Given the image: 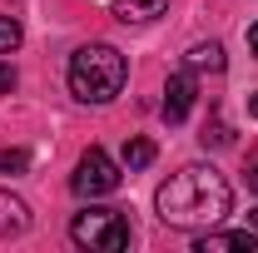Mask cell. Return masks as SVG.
<instances>
[{
	"mask_svg": "<svg viewBox=\"0 0 258 253\" xmlns=\"http://www.w3.org/2000/svg\"><path fill=\"white\" fill-rule=\"evenodd\" d=\"M154 209L169 228H209L233 209V189L214 164H184L154 194Z\"/></svg>",
	"mask_w": 258,
	"mask_h": 253,
	"instance_id": "6da1fadb",
	"label": "cell"
},
{
	"mask_svg": "<svg viewBox=\"0 0 258 253\" xmlns=\"http://www.w3.org/2000/svg\"><path fill=\"white\" fill-rule=\"evenodd\" d=\"M124 80H129L124 55L114 45H104V40L80 45L70 55V90H75V99H85V104H109V99L124 90Z\"/></svg>",
	"mask_w": 258,
	"mask_h": 253,
	"instance_id": "7a4b0ae2",
	"label": "cell"
},
{
	"mask_svg": "<svg viewBox=\"0 0 258 253\" xmlns=\"http://www.w3.org/2000/svg\"><path fill=\"white\" fill-rule=\"evenodd\" d=\"M70 238L80 248H90V253H119V248H129V219L119 209L90 204V209H80L70 219Z\"/></svg>",
	"mask_w": 258,
	"mask_h": 253,
	"instance_id": "3957f363",
	"label": "cell"
},
{
	"mask_svg": "<svg viewBox=\"0 0 258 253\" xmlns=\"http://www.w3.org/2000/svg\"><path fill=\"white\" fill-rule=\"evenodd\" d=\"M70 189L80 194V199H104V194L119 189V164L104 154V149H85L80 164H75V174H70Z\"/></svg>",
	"mask_w": 258,
	"mask_h": 253,
	"instance_id": "277c9868",
	"label": "cell"
},
{
	"mask_svg": "<svg viewBox=\"0 0 258 253\" xmlns=\"http://www.w3.org/2000/svg\"><path fill=\"white\" fill-rule=\"evenodd\" d=\"M194 70H184V75H174L169 85H164V119L169 124H184L189 119V109H194Z\"/></svg>",
	"mask_w": 258,
	"mask_h": 253,
	"instance_id": "5b68a950",
	"label": "cell"
},
{
	"mask_svg": "<svg viewBox=\"0 0 258 253\" xmlns=\"http://www.w3.org/2000/svg\"><path fill=\"white\" fill-rule=\"evenodd\" d=\"M199 253H228V248H243V253H258V228H228V233H204Z\"/></svg>",
	"mask_w": 258,
	"mask_h": 253,
	"instance_id": "8992f818",
	"label": "cell"
},
{
	"mask_svg": "<svg viewBox=\"0 0 258 253\" xmlns=\"http://www.w3.org/2000/svg\"><path fill=\"white\" fill-rule=\"evenodd\" d=\"M25 228H30V204L15 199L10 189H0V243L5 238H20Z\"/></svg>",
	"mask_w": 258,
	"mask_h": 253,
	"instance_id": "52a82bcc",
	"label": "cell"
},
{
	"mask_svg": "<svg viewBox=\"0 0 258 253\" xmlns=\"http://www.w3.org/2000/svg\"><path fill=\"white\" fill-rule=\"evenodd\" d=\"M184 70H194V75H204V70H209V75H219V70H224V45H219V40L194 45L189 55H184Z\"/></svg>",
	"mask_w": 258,
	"mask_h": 253,
	"instance_id": "ba28073f",
	"label": "cell"
},
{
	"mask_svg": "<svg viewBox=\"0 0 258 253\" xmlns=\"http://www.w3.org/2000/svg\"><path fill=\"white\" fill-rule=\"evenodd\" d=\"M164 5L169 0H114V15L119 20H134V25H144V20H154V15H164Z\"/></svg>",
	"mask_w": 258,
	"mask_h": 253,
	"instance_id": "9c48e42d",
	"label": "cell"
},
{
	"mask_svg": "<svg viewBox=\"0 0 258 253\" xmlns=\"http://www.w3.org/2000/svg\"><path fill=\"white\" fill-rule=\"evenodd\" d=\"M124 169L129 174H134V169H149V164H154V144H149V139H124Z\"/></svg>",
	"mask_w": 258,
	"mask_h": 253,
	"instance_id": "30bf717a",
	"label": "cell"
},
{
	"mask_svg": "<svg viewBox=\"0 0 258 253\" xmlns=\"http://www.w3.org/2000/svg\"><path fill=\"white\" fill-rule=\"evenodd\" d=\"M204 149H224V144H233V134H228V124H224V114H214L209 124H204Z\"/></svg>",
	"mask_w": 258,
	"mask_h": 253,
	"instance_id": "8fae6325",
	"label": "cell"
},
{
	"mask_svg": "<svg viewBox=\"0 0 258 253\" xmlns=\"http://www.w3.org/2000/svg\"><path fill=\"white\" fill-rule=\"evenodd\" d=\"M20 40H25V30H20V20H15V15H0V55L20 50Z\"/></svg>",
	"mask_w": 258,
	"mask_h": 253,
	"instance_id": "7c38bea8",
	"label": "cell"
},
{
	"mask_svg": "<svg viewBox=\"0 0 258 253\" xmlns=\"http://www.w3.org/2000/svg\"><path fill=\"white\" fill-rule=\"evenodd\" d=\"M25 169H30L25 149H0V174H25Z\"/></svg>",
	"mask_w": 258,
	"mask_h": 253,
	"instance_id": "4fadbf2b",
	"label": "cell"
},
{
	"mask_svg": "<svg viewBox=\"0 0 258 253\" xmlns=\"http://www.w3.org/2000/svg\"><path fill=\"white\" fill-rule=\"evenodd\" d=\"M10 90H15V65L0 60V95H10Z\"/></svg>",
	"mask_w": 258,
	"mask_h": 253,
	"instance_id": "5bb4252c",
	"label": "cell"
},
{
	"mask_svg": "<svg viewBox=\"0 0 258 253\" xmlns=\"http://www.w3.org/2000/svg\"><path fill=\"white\" fill-rule=\"evenodd\" d=\"M248 50H253V55H258V20H253V25H248Z\"/></svg>",
	"mask_w": 258,
	"mask_h": 253,
	"instance_id": "9a60e30c",
	"label": "cell"
},
{
	"mask_svg": "<svg viewBox=\"0 0 258 253\" xmlns=\"http://www.w3.org/2000/svg\"><path fill=\"white\" fill-rule=\"evenodd\" d=\"M248 184H253V189H258V159H253V164H248Z\"/></svg>",
	"mask_w": 258,
	"mask_h": 253,
	"instance_id": "2e32d148",
	"label": "cell"
},
{
	"mask_svg": "<svg viewBox=\"0 0 258 253\" xmlns=\"http://www.w3.org/2000/svg\"><path fill=\"white\" fill-rule=\"evenodd\" d=\"M248 114H258V95H248Z\"/></svg>",
	"mask_w": 258,
	"mask_h": 253,
	"instance_id": "e0dca14e",
	"label": "cell"
},
{
	"mask_svg": "<svg viewBox=\"0 0 258 253\" xmlns=\"http://www.w3.org/2000/svg\"><path fill=\"white\" fill-rule=\"evenodd\" d=\"M248 223H253V228H258V209H253V214H248Z\"/></svg>",
	"mask_w": 258,
	"mask_h": 253,
	"instance_id": "ac0fdd59",
	"label": "cell"
}]
</instances>
